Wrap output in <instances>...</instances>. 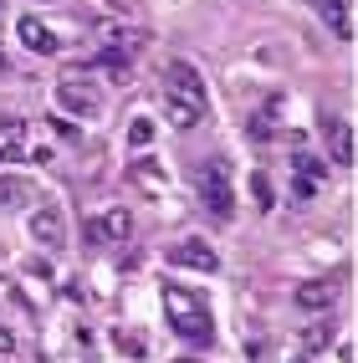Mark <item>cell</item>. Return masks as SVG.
Wrapping results in <instances>:
<instances>
[{"instance_id":"cell-1","label":"cell","mask_w":358,"mask_h":363,"mask_svg":"<svg viewBox=\"0 0 358 363\" xmlns=\"http://www.w3.org/2000/svg\"><path fill=\"white\" fill-rule=\"evenodd\" d=\"M164 113H169V123L179 133L200 128L210 118V92H205V77H200L195 62H179L174 57L169 67H164Z\"/></svg>"},{"instance_id":"cell-2","label":"cell","mask_w":358,"mask_h":363,"mask_svg":"<svg viewBox=\"0 0 358 363\" xmlns=\"http://www.w3.org/2000/svg\"><path fill=\"white\" fill-rule=\"evenodd\" d=\"M164 318H169V328L184 337V343L205 348L215 337V312L205 302L200 286H184V281H164Z\"/></svg>"},{"instance_id":"cell-3","label":"cell","mask_w":358,"mask_h":363,"mask_svg":"<svg viewBox=\"0 0 358 363\" xmlns=\"http://www.w3.org/2000/svg\"><path fill=\"white\" fill-rule=\"evenodd\" d=\"M195 195L215 220H230L235 215V179H230V164L220 154H205L195 164Z\"/></svg>"},{"instance_id":"cell-4","label":"cell","mask_w":358,"mask_h":363,"mask_svg":"<svg viewBox=\"0 0 358 363\" xmlns=\"http://www.w3.org/2000/svg\"><path fill=\"white\" fill-rule=\"evenodd\" d=\"M103 87L92 77H62L57 82V108L67 118H82V123H92V118H103Z\"/></svg>"},{"instance_id":"cell-5","label":"cell","mask_w":358,"mask_h":363,"mask_svg":"<svg viewBox=\"0 0 358 363\" xmlns=\"http://www.w3.org/2000/svg\"><path fill=\"white\" fill-rule=\"evenodd\" d=\"M128 235H133V215L128 210H103V215H92V220L82 225L87 246H123Z\"/></svg>"},{"instance_id":"cell-6","label":"cell","mask_w":358,"mask_h":363,"mask_svg":"<svg viewBox=\"0 0 358 363\" xmlns=\"http://www.w3.org/2000/svg\"><path fill=\"white\" fill-rule=\"evenodd\" d=\"M164 256H169V266H184V272H220V256H215V246H210V240H200V235L174 240Z\"/></svg>"},{"instance_id":"cell-7","label":"cell","mask_w":358,"mask_h":363,"mask_svg":"<svg viewBox=\"0 0 358 363\" xmlns=\"http://www.w3.org/2000/svg\"><path fill=\"white\" fill-rule=\"evenodd\" d=\"M323 133H328V159H332V164H343V169H353V164H358L353 123H348V118H338V113H328V118H323Z\"/></svg>"},{"instance_id":"cell-8","label":"cell","mask_w":358,"mask_h":363,"mask_svg":"<svg viewBox=\"0 0 358 363\" xmlns=\"http://www.w3.org/2000/svg\"><path fill=\"white\" fill-rule=\"evenodd\" d=\"M16 36H21V46L36 52V57H57V52H62V36L46 26L41 16H21V21H16Z\"/></svg>"},{"instance_id":"cell-9","label":"cell","mask_w":358,"mask_h":363,"mask_svg":"<svg viewBox=\"0 0 358 363\" xmlns=\"http://www.w3.org/2000/svg\"><path fill=\"white\" fill-rule=\"evenodd\" d=\"M26 143H31V123H26V118H0V164L26 159Z\"/></svg>"},{"instance_id":"cell-10","label":"cell","mask_w":358,"mask_h":363,"mask_svg":"<svg viewBox=\"0 0 358 363\" xmlns=\"http://www.w3.org/2000/svg\"><path fill=\"white\" fill-rule=\"evenodd\" d=\"M292 184H297V200H313L318 189L328 184V169H323L313 154H297V159H292Z\"/></svg>"},{"instance_id":"cell-11","label":"cell","mask_w":358,"mask_h":363,"mask_svg":"<svg viewBox=\"0 0 358 363\" xmlns=\"http://www.w3.org/2000/svg\"><path fill=\"white\" fill-rule=\"evenodd\" d=\"M31 235L41 240V246H62L67 240V220H62V210L57 205H41V210H31Z\"/></svg>"},{"instance_id":"cell-12","label":"cell","mask_w":358,"mask_h":363,"mask_svg":"<svg viewBox=\"0 0 358 363\" xmlns=\"http://www.w3.org/2000/svg\"><path fill=\"white\" fill-rule=\"evenodd\" d=\"M313 11L323 16V26L338 41H353V6L348 0H313Z\"/></svg>"},{"instance_id":"cell-13","label":"cell","mask_w":358,"mask_h":363,"mask_svg":"<svg viewBox=\"0 0 358 363\" xmlns=\"http://www.w3.org/2000/svg\"><path fill=\"white\" fill-rule=\"evenodd\" d=\"M338 297H343V281H302L297 286V307H307V312H323Z\"/></svg>"},{"instance_id":"cell-14","label":"cell","mask_w":358,"mask_h":363,"mask_svg":"<svg viewBox=\"0 0 358 363\" xmlns=\"http://www.w3.org/2000/svg\"><path fill=\"white\" fill-rule=\"evenodd\" d=\"M26 200H36L31 179H21V174H0V210H21Z\"/></svg>"},{"instance_id":"cell-15","label":"cell","mask_w":358,"mask_h":363,"mask_svg":"<svg viewBox=\"0 0 358 363\" xmlns=\"http://www.w3.org/2000/svg\"><path fill=\"white\" fill-rule=\"evenodd\" d=\"M128 143H133V149L154 143V123H149V118H133V128H128Z\"/></svg>"},{"instance_id":"cell-16","label":"cell","mask_w":358,"mask_h":363,"mask_svg":"<svg viewBox=\"0 0 358 363\" xmlns=\"http://www.w3.org/2000/svg\"><path fill=\"white\" fill-rule=\"evenodd\" d=\"M328 337H332V328H328V323H318V328H307V333H302V343H307V348H323Z\"/></svg>"},{"instance_id":"cell-17","label":"cell","mask_w":358,"mask_h":363,"mask_svg":"<svg viewBox=\"0 0 358 363\" xmlns=\"http://www.w3.org/2000/svg\"><path fill=\"white\" fill-rule=\"evenodd\" d=\"M0 353H16V333L11 328H0Z\"/></svg>"},{"instance_id":"cell-18","label":"cell","mask_w":358,"mask_h":363,"mask_svg":"<svg viewBox=\"0 0 358 363\" xmlns=\"http://www.w3.org/2000/svg\"><path fill=\"white\" fill-rule=\"evenodd\" d=\"M0 72H6V52H0Z\"/></svg>"},{"instance_id":"cell-19","label":"cell","mask_w":358,"mask_h":363,"mask_svg":"<svg viewBox=\"0 0 358 363\" xmlns=\"http://www.w3.org/2000/svg\"><path fill=\"white\" fill-rule=\"evenodd\" d=\"M179 363H189V358H179Z\"/></svg>"}]
</instances>
